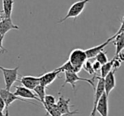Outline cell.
<instances>
[{"label": "cell", "instance_id": "cell-1", "mask_svg": "<svg viewBox=\"0 0 124 116\" xmlns=\"http://www.w3.org/2000/svg\"><path fill=\"white\" fill-rule=\"evenodd\" d=\"M65 82L64 84L61 85L60 87V90L63 89V87L66 86L67 84H69L71 87H72V90H76V85L78 82L79 81H83V82H87L88 84H89L92 86V88L94 90L95 87V80H96V74L93 75L91 79H86V78H81V77L78 75V73H73V72H65Z\"/></svg>", "mask_w": 124, "mask_h": 116}, {"label": "cell", "instance_id": "cell-2", "mask_svg": "<svg viewBox=\"0 0 124 116\" xmlns=\"http://www.w3.org/2000/svg\"><path fill=\"white\" fill-rule=\"evenodd\" d=\"M90 0H78L77 2H75L71 7L69 8L67 13H66V16L64 18H62L59 21L58 23H63L64 21H66V20L70 19V18H73L76 19L77 17L81 15V13L84 10L85 6L87 5Z\"/></svg>", "mask_w": 124, "mask_h": 116}, {"label": "cell", "instance_id": "cell-3", "mask_svg": "<svg viewBox=\"0 0 124 116\" xmlns=\"http://www.w3.org/2000/svg\"><path fill=\"white\" fill-rule=\"evenodd\" d=\"M88 59L87 58L85 50H82V49H74L71 50V52L69 55V58L68 61L71 62V64L80 72L83 68V65L85 62V61Z\"/></svg>", "mask_w": 124, "mask_h": 116}, {"label": "cell", "instance_id": "cell-4", "mask_svg": "<svg viewBox=\"0 0 124 116\" xmlns=\"http://www.w3.org/2000/svg\"><path fill=\"white\" fill-rule=\"evenodd\" d=\"M0 70L2 71L3 75H4L5 89L10 90V88L13 86V85L18 80L19 66L15 68H6L2 66H0Z\"/></svg>", "mask_w": 124, "mask_h": 116}, {"label": "cell", "instance_id": "cell-5", "mask_svg": "<svg viewBox=\"0 0 124 116\" xmlns=\"http://www.w3.org/2000/svg\"><path fill=\"white\" fill-rule=\"evenodd\" d=\"M0 97L4 100V103H5V109H4V113H9V107L15 101H22V102H26V100L20 98V97H16L14 93L10 91L9 90H7L5 88H0Z\"/></svg>", "mask_w": 124, "mask_h": 116}, {"label": "cell", "instance_id": "cell-6", "mask_svg": "<svg viewBox=\"0 0 124 116\" xmlns=\"http://www.w3.org/2000/svg\"><path fill=\"white\" fill-rule=\"evenodd\" d=\"M96 80H97V85L94 87V97H93V107L90 116H95L96 114V105L98 101L101 97V96L105 93V87H104V79L100 76L96 75Z\"/></svg>", "mask_w": 124, "mask_h": 116}, {"label": "cell", "instance_id": "cell-7", "mask_svg": "<svg viewBox=\"0 0 124 116\" xmlns=\"http://www.w3.org/2000/svg\"><path fill=\"white\" fill-rule=\"evenodd\" d=\"M14 94L16 97H20V98L23 99V100H35L38 101V102H40L39 98L37 97V95L34 92H32V90L26 88L23 85L22 86H20V85L16 86Z\"/></svg>", "mask_w": 124, "mask_h": 116}, {"label": "cell", "instance_id": "cell-8", "mask_svg": "<svg viewBox=\"0 0 124 116\" xmlns=\"http://www.w3.org/2000/svg\"><path fill=\"white\" fill-rule=\"evenodd\" d=\"M116 34H114L113 36L109 38L108 39H107L105 42H104V43L100 44V45H97V46H93V47H92V48H89V49H88V50H85L87 58H88V59H93V58H94L95 55H96L99 52L101 51V50H104V49H105L110 42L113 41V39L116 38Z\"/></svg>", "mask_w": 124, "mask_h": 116}, {"label": "cell", "instance_id": "cell-9", "mask_svg": "<svg viewBox=\"0 0 124 116\" xmlns=\"http://www.w3.org/2000/svg\"><path fill=\"white\" fill-rule=\"evenodd\" d=\"M10 30H19V27L14 24L12 19L1 16L0 18V34L5 35Z\"/></svg>", "mask_w": 124, "mask_h": 116}, {"label": "cell", "instance_id": "cell-10", "mask_svg": "<svg viewBox=\"0 0 124 116\" xmlns=\"http://www.w3.org/2000/svg\"><path fill=\"white\" fill-rule=\"evenodd\" d=\"M60 71L57 68H55L54 70L50 72H47L44 74L39 76V84L42 85L43 86L47 87L48 85H50L57 78L58 75L60 74Z\"/></svg>", "mask_w": 124, "mask_h": 116}, {"label": "cell", "instance_id": "cell-11", "mask_svg": "<svg viewBox=\"0 0 124 116\" xmlns=\"http://www.w3.org/2000/svg\"><path fill=\"white\" fill-rule=\"evenodd\" d=\"M115 71L111 70L104 79V87H105V93L109 97L110 92L113 90L116 86V78H115Z\"/></svg>", "mask_w": 124, "mask_h": 116}, {"label": "cell", "instance_id": "cell-12", "mask_svg": "<svg viewBox=\"0 0 124 116\" xmlns=\"http://www.w3.org/2000/svg\"><path fill=\"white\" fill-rule=\"evenodd\" d=\"M95 110L96 113L98 112L101 116H108V97L105 95V93H104L98 101Z\"/></svg>", "mask_w": 124, "mask_h": 116}, {"label": "cell", "instance_id": "cell-13", "mask_svg": "<svg viewBox=\"0 0 124 116\" xmlns=\"http://www.w3.org/2000/svg\"><path fill=\"white\" fill-rule=\"evenodd\" d=\"M21 85L26 88L32 90L38 85H39V77L36 76H22L20 79Z\"/></svg>", "mask_w": 124, "mask_h": 116}, {"label": "cell", "instance_id": "cell-14", "mask_svg": "<svg viewBox=\"0 0 124 116\" xmlns=\"http://www.w3.org/2000/svg\"><path fill=\"white\" fill-rule=\"evenodd\" d=\"M70 102H71V99L70 98L66 99L64 97V96L60 95V97H59V99L56 102V103H55V105L58 107L60 114H68V113L71 112L70 107H71V106L70 105Z\"/></svg>", "mask_w": 124, "mask_h": 116}, {"label": "cell", "instance_id": "cell-15", "mask_svg": "<svg viewBox=\"0 0 124 116\" xmlns=\"http://www.w3.org/2000/svg\"><path fill=\"white\" fill-rule=\"evenodd\" d=\"M2 2L4 16L7 18H10L13 11V6H14V0H2Z\"/></svg>", "mask_w": 124, "mask_h": 116}, {"label": "cell", "instance_id": "cell-16", "mask_svg": "<svg viewBox=\"0 0 124 116\" xmlns=\"http://www.w3.org/2000/svg\"><path fill=\"white\" fill-rule=\"evenodd\" d=\"M45 89H46V87L43 86V85L39 84V85H38L32 90L33 91L35 92V94L37 95V97L39 98L40 102H42V103L43 102V99H44V97H45V95H46V90H45Z\"/></svg>", "mask_w": 124, "mask_h": 116}, {"label": "cell", "instance_id": "cell-17", "mask_svg": "<svg viewBox=\"0 0 124 116\" xmlns=\"http://www.w3.org/2000/svg\"><path fill=\"white\" fill-rule=\"evenodd\" d=\"M57 69L60 71V73H65V72H73V73H79V72L71 64V62H70L69 61L66 62L62 66L57 68Z\"/></svg>", "mask_w": 124, "mask_h": 116}, {"label": "cell", "instance_id": "cell-18", "mask_svg": "<svg viewBox=\"0 0 124 116\" xmlns=\"http://www.w3.org/2000/svg\"><path fill=\"white\" fill-rule=\"evenodd\" d=\"M112 70V60L111 61H108L105 62V64L101 65L100 68V76L101 78H105L109 73Z\"/></svg>", "mask_w": 124, "mask_h": 116}, {"label": "cell", "instance_id": "cell-19", "mask_svg": "<svg viewBox=\"0 0 124 116\" xmlns=\"http://www.w3.org/2000/svg\"><path fill=\"white\" fill-rule=\"evenodd\" d=\"M44 109L46 110L47 115H50V116H60L61 114L59 111L58 107H56V105H52V106H48V107H44Z\"/></svg>", "mask_w": 124, "mask_h": 116}, {"label": "cell", "instance_id": "cell-20", "mask_svg": "<svg viewBox=\"0 0 124 116\" xmlns=\"http://www.w3.org/2000/svg\"><path fill=\"white\" fill-rule=\"evenodd\" d=\"M95 61L99 62L101 65L105 64V62L109 61L108 60V57H107V55H106V52L104 51V50H101L96 55H95Z\"/></svg>", "mask_w": 124, "mask_h": 116}, {"label": "cell", "instance_id": "cell-21", "mask_svg": "<svg viewBox=\"0 0 124 116\" xmlns=\"http://www.w3.org/2000/svg\"><path fill=\"white\" fill-rule=\"evenodd\" d=\"M56 103V99L53 95H45L44 99H43V105L44 107H48V106L54 105Z\"/></svg>", "mask_w": 124, "mask_h": 116}, {"label": "cell", "instance_id": "cell-22", "mask_svg": "<svg viewBox=\"0 0 124 116\" xmlns=\"http://www.w3.org/2000/svg\"><path fill=\"white\" fill-rule=\"evenodd\" d=\"M83 68L88 73V74L92 75V76H93V75H94V74H96V73H94V71H93V67H92V62L89 61V60L87 59L86 61H85V62L83 63Z\"/></svg>", "mask_w": 124, "mask_h": 116}, {"label": "cell", "instance_id": "cell-23", "mask_svg": "<svg viewBox=\"0 0 124 116\" xmlns=\"http://www.w3.org/2000/svg\"><path fill=\"white\" fill-rule=\"evenodd\" d=\"M121 64H122V62L117 59L116 57L114 56V58L112 59V70L116 72L121 67Z\"/></svg>", "mask_w": 124, "mask_h": 116}, {"label": "cell", "instance_id": "cell-24", "mask_svg": "<svg viewBox=\"0 0 124 116\" xmlns=\"http://www.w3.org/2000/svg\"><path fill=\"white\" fill-rule=\"evenodd\" d=\"M92 67H93V71H94V73H97L100 70L101 64H100L99 62L95 61V62H92Z\"/></svg>", "mask_w": 124, "mask_h": 116}, {"label": "cell", "instance_id": "cell-25", "mask_svg": "<svg viewBox=\"0 0 124 116\" xmlns=\"http://www.w3.org/2000/svg\"><path fill=\"white\" fill-rule=\"evenodd\" d=\"M4 35L0 34V50H1V53H2V54L7 53V52H8V50H6V49L4 47V45H3V41H4Z\"/></svg>", "mask_w": 124, "mask_h": 116}, {"label": "cell", "instance_id": "cell-26", "mask_svg": "<svg viewBox=\"0 0 124 116\" xmlns=\"http://www.w3.org/2000/svg\"><path fill=\"white\" fill-rule=\"evenodd\" d=\"M4 109H5V103L0 97V112H4Z\"/></svg>", "mask_w": 124, "mask_h": 116}, {"label": "cell", "instance_id": "cell-27", "mask_svg": "<svg viewBox=\"0 0 124 116\" xmlns=\"http://www.w3.org/2000/svg\"><path fill=\"white\" fill-rule=\"evenodd\" d=\"M80 114V112H78V111L75 110V111H71V112L68 113V114H61L60 116H71V115H74V114Z\"/></svg>", "mask_w": 124, "mask_h": 116}, {"label": "cell", "instance_id": "cell-28", "mask_svg": "<svg viewBox=\"0 0 124 116\" xmlns=\"http://www.w3.org/2000/svg\"><path fill=\"white\" fill-rule=\"evenodd\" d=\"M0 116H9V113H4V112H0Z\"/></svg>", "mask_w": 124, "mask_h": 116}, {"label": "cell", "instance_id": "cell-29", "mask_svg": "<svg viewBox=\"0 0 124 116\" xmlns=\"http://www.w3.org/2000/svg\"><path fill=\"white\" fill-rule=\"evenodd\" d=\"M1 16H2V15H1V13H0V18H1Z\"/></svg>", "mask_w": 124, "mask_h": 116}]
</instances>
